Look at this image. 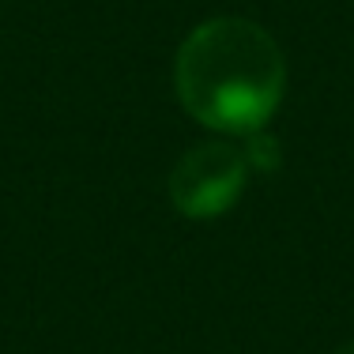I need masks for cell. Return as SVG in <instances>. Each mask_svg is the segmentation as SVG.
Segmentation results:
<instances>
[{
	"label": "cell",
	"instance_id": "obj_2",
	"mask_svg": "<svg viewBox=\"0 0 354 354\" xmlns=\"http://www.w3.org/2000/svg\"><path fill=\"white\" fill-rule=\"evenodd\" d=\"M249 177L245 151L230 143H200L170 174V200L181 215L212 218L223 215L241 196Z\"/></svg>",
	"mask_w": 354,
	"mask_h": 354
},
{
	"label": "cell",
	"instance_id": "obj_4",
	"mask_svg": "<svg viewBox=\"0 0 354 354\" xmlns=\"http://www.w3.org/2000/svg\"><path fill=\"white\" fill-rule=\"evenodd\" d=\"M335 354H354V343H347V347H339Z\"/></svg>",
	"mask_w": 354,
	"mask_h": 354
},
{
	"label": "cell",
	"instance_id": "obj_3",
	"mask_svg": "<svg viewBox=\"0 0 354 354\" xmlns=\"http://www.w3.org/2000/svg\"><path fill=\"white\" fill-rule=\"evenodd\" d=\"M245 158H249V170L252 166H260V170H268V166H275V158H279V151H275V140H264L252 132L249 147H245Z\"/></svg>",
	"mask_w": 354,
	"mask_h": 354
},
{
	"label": "cell",
	"instance_id": "obj_1",
	"mask_svg": "<svg viewBox=\"0 0 354 354\" xmlns=\"http://www.w3.org/2000/svg\"><path fill=\"white\" fill-rule=\"evenodd\" d=\"M174 87L185 113L215 132L252 136L279 109L286 61L264 27L238 15L207 19L181 41Z\"/></svg>",
	"mask_w": 354,
	"mask_h": 354
}]
</instances>
